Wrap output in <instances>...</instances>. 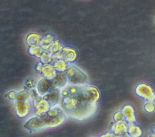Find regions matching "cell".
I'll return each instance as SVG.
<instances>
[{
  "mask_svg": "<svg viewBox=\"0 0 155 137\" xmlns=\"http://www.w3.org/2000/svg\"><path fill=\"white\" fill-rule=\"evenodd\" d=\"M65 73L69 84L84 85L88 82V77L85 72L74 65L70 64Z\"/></svg>",
  "mask_w": 155,
  "mask_h": 137,
  "instance_id": "cell-1",
  "label": "cell"
},
{
  "mask_svg": "<svg viewBox=\"0 0 155 137\" xmlns=\"http://www.w3.org/2000/svg\"><path fill=\"white\" fill-rule=\"evenodd\" d=\"M56 88L58 87L53 79H47L43 77L38 81L36 86V90L42 96Z\"/></svg>",
  "mask_w": 155,
  "mask_h": 137,
  "instance_id": "cell-2",
  "label": "cell"
},
{
  "mask_svg": "<svg viewBox=\"0 0 155 137\" xmlns=\"http://www.w3.org/2000/svg\"><path fill=\"white\" fill-rule=\"evenodd\" d=\"M24 127L31 132H36L47 128L45 122L39 116H36L28 119L24 125Z\"/></svg>",
  "mask_w": 155,
  "mask_h": 137,
  "instance_id": "cell-3",
  "label": "cell"
},
{
  "mask_svg": "<svg viewBox=\"0 0 155 137\" xmlns=\"http://www.w3.org/2000/svg\"><path fill=\"white\" fill-rule=\"evenodd\" d=\"M42 98L47 101L51 107L55 106L59 103H60L61 99V89L56 88L46 94L42 95Z\"/></svg>",
  "mask_w": 155,
  "mask_h": 137,
  "instance_id": "cell-4",
  "label": "cell"
},
{
  "mask_svg": "<svg viewBox=\"0 0 155 137\" xmlns=\"http://www.w3.org/2000/svg\"><path fill=\"white\" fill-rule=\"evenodd\" d=\"M78 55V51L76 49L69 46H63L62 49V59L68 63H73L77 59Z\"/></svg>",
  "mask_w": 155,
  "mask_h": 137,
  "instance_id": "cell-5",
  "label": "cell"
},
{
  "mask_svg": "<svg viewBox=\"0 0 155 137\" xmlns=\"http://www.w3.org/2000/svg\"><path fill=\"white\" fill-rule=\"evenodd\" d=\"M30 110L28 102L22 101H15V110L16 115L19 117L25 116Z\"/></svg>",
  "mask_w": 155,
  "mask_h": 137,
  "instance_id": "cell-6",
  "label": "cell"
},
{
  "mask_svg": "<svg viewBox=\"0 0 155 137\" xmlns=\"http://www.w3.org/2000/svg\"><path fill=\"white\" fill-rule=\"evenodd\" d=\"M57 71L52 64H43L40 71L41 75L43 78L47 79H53Z\"/></svg>",
  "mask_w": 155,
  "mask_h": 137,
  "instance_id": "cell-7",
  "label": "cell"
},
{
  "mask_svg": "<svg viewBox=\"0 0 155 137\" xmlns=\"http://www.w3.org/2000/svg\"><path fill=\"white\" fill-rule=\"evenodd\" d=\"M34 108L35 114L37 116H41L44 115L51 108V106L47 102V101H46L44 98H42L34 106Z\"/></svg>",
  "mask_w": 155,
  "mask_h": 137,
  "instance_id": "cell-8",
  "label": "cell"
},
{
  "mask_svg": "<svg viewBox=\"0 0 155 137\" xmlns=\"http://www.w3.org/2000/svg\"><path fill=\"white\" fill-rule=\"evenodd\" d=\"M41 40L42 36L35 32L29 33L26 37V43L29 46V47L40 46Z\"/></svg>",
  "mask_w": 155,
  "mask_h": 137,
  "instance_id": "cell-9",
  "label": "cell"
},
{
  "mask_svg": "<svg viewBox=\"0 0 155 137\" xmlns=\"http://www.w3.org/2000/svg\"><path fill=\"white\" fill-rule=\"evenodd\" d=\"M55 40L54 36L50 33L45 34L42 36V40L40 43V46L44 50L49 51L50 49L53 44V42Z\"/></svg>",
  "mask_w": 155,
  "mask_h": 137,
  "instance_id": "cell-10",
  "label": "cell"
},
{
  "mask_svg": "<svg viewBox=\"0 0 155 137\" xmlns=\"http://www.w3.org/2000/svg\"><path fill=\"white\" fill-rule=\"evenodd\" d=\"M58 88L62 89L65 88L68 84V78L65 72H57L55 77L53 78Z\"/></svg>",
  "mask_w": 155,
  "mask_h": 137,
  "instance_id": "cell-11",
  "label": "cell"
},
{
  "mask_svg": "<svg viewBox=\"0 0 155 137\" xmlns=\"http://www.w3.org/2000/svg\"><path fill=\"white\" fill-rule=\"evenodd\" d=\"M63 45L59 40H55L50 49V52L54 56L56 59H62V49Z\"/></svg>",
  "mask_w": 155,
  "mask_h": 137,
  "instance_id": "cell-12",
  "label": "cell"
},
{
  "mask_svg": "<svg viewBox=\"0 0 155 137\" xmlns=\"http://www.w3.org/2000/svg\"><path fill=\"white\" fill-rule=\"evenodd\" d=\"M52 65L57 72H65L70 64L62 59H56Z\"/></svg>",
  "mask_w": 155,
  "mask_h": 137,
  "instance_id": "cell-13",
  "label": "cell"
},
{
  "mask_svg": "<svg viewBox=\"0 0 155 137\" xmlns=\"http://www.w3.org/2000/svg\"><path fill=\"white\" fill-rule=\"evenodd\" d=\"M55 60L54 56L50 52L45 51L40 58V61L43 64H52Z\"/></svg>",
  "mask_w": 155,
  "mask_h": 137,
  "instance_id": "cell-14",
  "label": "cell"
},
{
  "mask_svg": "<svg viewBox=\"0 0 155 137\" xmlns=\"http://www.w3.org/2000/svg\"><path fill=\"white\" fill-rule=\"evenodd\" d=\"M28 51L31 56L40 59L45 51L40 46H38L35 47H29Z\"/></svg>",
  "mask_w": 155,
  "mask_h": 137,
  "instance_id": "cell-15",
  "label": "cell"
},
{
  "mask_svg": "<svg viewBox=\"0 0 155 137\" xmlns=\"http://www.w3.org/2000/svg\"><path fill=\"white\" fill-rule=\"evenodd\" d=\"M37 84H38V82L35 79H33L32 78H27L26 80L25 83V86L26 87L25 90L28 91L32 89L36 88Z\"/></svg>",
  "mask_w": 155,
  "mask_h": 137,
  "instance_id": "cell-16",
  "label": "cell"
},
{
  "mask_svg": "<svg viewBox=\"0 0 155 137\" xmlns=\"http://www.w3.org/2000/svg\"><path fill=\"white\" fill-rule=\"evenodd\" d=\"M43 65V63L40 61V62H38V63L36 64V70L38 72H40L41 71V69L42 68V66Z\"/></svg>",
  "mask_w": 155,
  "mask_h": 137,
  "instance_id": "cell-17",
  "label": "cell"
}]
</instances>
